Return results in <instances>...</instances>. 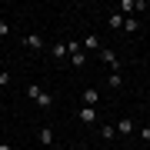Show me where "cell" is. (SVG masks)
Instances as JSON below:
<instances>
[{
	"label": "cell",
	"instance_id": "cell-7",
	"mask_svg": "<svg viewBox=\"0 0 150 150\" xmlns=\"http://www.w3.org/2000/svg\"><path fill=\"white\" fill-rule=\"evenodd\" d=\"M97 100H100L97 90H83V107H97Z\"/></svg>",
	"mask_w": 150,
	"mask_h": 150
},
{
	"label": "cell",
	"instance_id": "cell-12",
	"mask_svg": "<svg viewBox=\"0 0 150 150\" xmlns=\"http://www.w3.org/2000/svg\"><path fill=\"white\" fill-rule=\"evenodd\" d=\"M137 27H140L137 17H127V20H123V30H127V33H137Z\"/></svg>",
	"mask_w": 150,
	"mask_h": 150
},
{
	"label": "cell",
	"instance_id": "cell-6",
	"mask_svg": "<svg viewBox=\"0 0 150 150\" xmlns=\"http://www.w3.org/2000/svg\"><path fill=\"white\" fill-rule=\"evenodd\" d=\"M80 47H83V50H90V54H100V43H97V37H83Z\"/></svg>",
	"mask_w": 150,
	"mask_h": 150
},
{
	"label": "cell",
	"instance_id": "cell-3",
	"mask_svg": "<svg viewBox=\"0 0 150 150\" xmlns=\"http://www.w3.org/2000/svg\"><path fill=\"white\" fill-rule=\"evenodd\" d=\"M100 60H103V64H110V67H113V74H117V67H120V64H117V57H113V50H103V47H100Z\"/></svg>",
	"mask_w": 150,
	"mask_h": 150
},
{
	"label": "cell",
	"instance_id": "cell-13",
	"mask_svg": "<svg viewBox=\"0 0 150 150\" xmlns=\"http://www.w3.org/2000/svg\"><path fill=\"white\" fill-rule=\"evenodd\" d=\"M40 93H43V90H40L37 83H30V87H27V97H30V100H40Z\"/></svg>",
	"mask_w": 150,
	"mask_h": 150
},
{
	"label": "cell",
	"instance_id": "cell-4",
	"mask_svg": "<svg viewBox=\"0 0 150 150\" xmlns=\"http://www.w3.org/2000/svg\"><path fill=\"white\" fill-rule=\"evenodd\" d=\"M77 117H80L83 123H93V120H97V110H93V107H80V113H77Z\"/></svg>",
	"mask_w": 150,
	"mask_h": 150
},
{
	"label": "cell",
	"instance_id": "cell-17",
	"mask_svg": "<svg viewBox=\"0 0 150 150\" xmlns=\"http://www.w3.org/2000/svg\"><path fill=\"white\" fill-rule=\"evenodd\" d=\"M0 150H13V147H10V144H0Z\"/></svg>",
	"mask_w": 150,
	"mask_h": 150
},
{
	"label": "cell",
	"instance_id": "cell-8",
	"mask_svg": "<svg viewBox=\"0 0 150 150\" xmlns=\"http://www.w3.org/2000/svg\"><path fill=\"white\" fill-rule=\"evenodd\" d=\"M70 67H87V54H70Z\"/></svg>",
	"mask_w": 150,
	"mask_h": 150
},
{
	"label": "cell",
	"instance_id": "cell-2",
	"mask_svg": "<svg viewBox=\"0 0 150 150\" xmlns=\"http://www.w3.org/2000/svg\"><path fill=\"white\" fill-rule=\"evenodd\" d=\"M117 130H120V134H123V137H130V134H134V130H137V123H134V120H130V117H123V120L117 123Z\"/></svg>",
	"mask_w": 150,
	"mask_h": 150
},
{
	"label": "cell",
	"instance_id": "cell-18",
	"mask_svg": "<svg viewBox=\"0 0 150 150\" xmlns=\"http://www.w3.org/2000/svg\"><path fill=\"white\" fill-rule=\"evenodd\" d=\"M50 150H64V147H50Z\"/></svg>",
	"mask_w": 150,
	"mask_h": 150
},
{
	"label": "cell",
	"instance_id": "cell-15",
	"mask_svg": "<svg viewBox=\"0 0 150 150\" xmlns=\"http://www.w3.org/2000/svg\"><path fill=\"white\" fill-rule=\"evenodd\" d=\"M10 80H13V77L7 74V70H0V87H7V83H10Z\"/></svg>",
	"mask_w": 150,
	"mask_h": 150
},
{
	"label": "cell",
	"instance_id": "cell-10",
	"mask_svg": "<svg viewBox=\"0 0 150 150\" xmlns=\"http://www.w3.org/2000/svg\"><path fill=\"white\" fill-rule=\"evenodd\" d=\"M50 54H54L57 60H64V57H67V43H54V47H50Z\"/></svg>",
	"mask_w": 150,
	"mask_h": 150
},
{
	"label": "cell",
	"instance_id": "cell-11",
	"mask_svg": "<svg viewBox=\"0 0 150 150\" xmlns=\"http://www.w3.org/2000/svg\"><path fill=\"white\" fill-rule=\"evenodd\" d=\"M37 103H40V107H43V110H50V107H54V97H50L47 90H43V93H40V100H37Z\"/></svg>",
	"mask_w": 150,
	"mask_h": 150
},
{
	"label": "cell",
	"instance_id": "cell-9",
	"mask_svg": "<svg viewBox=\"0 0 150 150\" xmlns=\"http://www.w3.org/2000/svg\"><path fill=\"white\" fill-rule=\"evenodd\" d=\"M40 144H54V130H50V127H40Z\"/></svg>",
	"mask_w": 150,
	"mask_h": 150
},
{
	"label": "cell",
	"instance_id": "cell-1",
	"mask_svg": "<svg viewBox=\"0 0 150 150\" xmlns=\"http://www.w3.org/2000/svg\"><path fill=\"white\" fill-rule=\"evenodd\" d=\"M23 43H27L30 50H43V37H40V33H27V37H23Z\"/></svg>",
	"mask_w": 150,
	"mask_h": 150
},
{
	"label": "cell",
	"instance_id": "cell-16",
	"mask_svg": "<svg viewBox=\"0 0 150 150\" xmlns=\"http://www.w3.org/2000/svg\"><path fill=\"white\" fill-rule=\"evenodd\" d=\"M7 33H10V27H7V23H0V37H7Z\"/></svg>",
	"mask_w": 150,
	"mask_h": 150
},
{
	"label": "cell",
	"instance_id": "cell-14",
	"mask_svg": "<svg viewBox=\"0 0 150 150\" xmlns=\"http://www.w3.org/2000/svg\"><path fill=\"white\" fill-rule=\"evenodd\" d=\"M107 83H110V87H120V83H123V77H120V74H110V80H107Z\"/></svg>",
	"mask_w": 150,
	"mask_h": 150
},
{
	"label": "cell",
	"instance_id": "cell-5",
	"mask_svg": "<svg viewBox=\"0 0 150 150\" xmlns=\"http://www.w3.org/2000/svg\"><path fill=\"white\" fill-rule=\"evenodd\" d=\"M123 20H127V17H123V13H110V17H107V27L120 30V27H123Z\"/></svg>",
	"mask_w": 150,
	"mask_h": 150
}]
</instances>
